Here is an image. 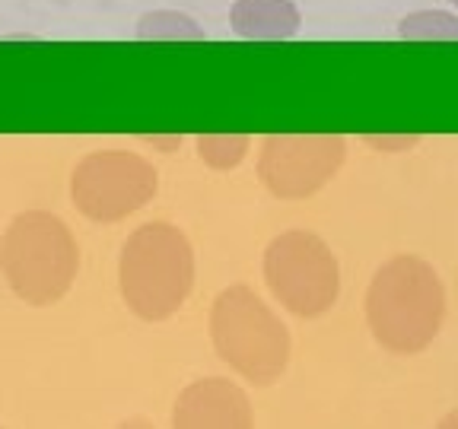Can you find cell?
I'll return each mask as SVG.
<instances>
[{"label":"cell","instance_id":"cell-3","mask_svg":"<svg viewBox=\"0 0 458 429\" xmlns=\"http://www.w3.org/2000/svg\"><path fill=\"white\" fill-rule=\"evenodd\" d=\"M77 267V242L55 214H20L0 239V271L10 290L29 306H51L61 299L71 290Z\"/></svg>","mask_w":458,"mask_h":429},{"label":"cell","instance_id":"cell-9","mask_svg":"<svg viewBox=\"0 0 458 429\" xmlns=\"http://www.w3.org/2000/svg\"><path fill=\"white\" fill-rule=\"evenodd\" d=\"M233 32L251 42H284L300 32V10L293 0H236Z\"/></svg>","mask_w":458,"mask_h":429},{"label":"cell","instance_id":"cell-13","mask_svg":"<svg viewBox=\"0 0 458 429\" xmlns=\"http://www.w3.org/2000/svg\"><path fill=\"white\" fill-rule=\"evenodd\" d=\"M437 429H458V410H452V414H445L443 420H439Z\"/></svg>","mask_w":458,"mask_h":429},{"label":"cell","instance_id":"cell-6","mask_svg":"<svg viewBox=\"0 0 458 429\" xmlns=\"http://www.w3.org/2000/svg\"><path fill=\"white\" fill-rule=\"evenodd\" d=\"M157 194V169L128 150L89 153L73 169L71 198L83 216L96 223H118L140 210Z\"/></svg>","mask_w":458,"mask_h":429},{"label":"cell","instance_id":"cell-15","mask_svg":"<svg viewBox=\"0 0 458 429\" xmlns=\"http://www.w3.org/2000/svg\"><path fill=\"white\" fill-rule=\"evenodd\" d=\"M452 4H455V7H458V0H452Z\"/></svg>","mask_w":458,"mask_h":429},{"label":"cell","instance_id":"cell-14","mask_svg":"<svg viewBox=\"0 0 458 429\" xmlns=\"http://www.w3.org/2000/svg\"><path fill=\"white\" fill-rule=\"evenodd\" d=\"M118 429H153V426L147 420H128V423H122Z\"/></svg>","mask_w":458,"mask_h":429},{"label":"cell","instance_id":"cell-10","mask_svg":"<svg viewBox=\"0 0 458 429\" xmlns=\"http://www.w3.org/2000/svg\"><path fill=\"white\" fill-rule=\"evenodd\" d=\"M137 38H204V29L182 13H147L137 22Z\"/></svg>","mask_w":458,"mask_h":429},{"label":"cell","instance_id":"cell-7","mask_svg":"<svg viewBox=\"0 0 458 429\" xmlns=\"http://www.w3.org/2000/svg\"><path fill=\"white\" fill-rule=\"evenodd\" d=\"M344 153L341 137H267L258 156V175L274 198H309L335 179Z\"/></svg>","mask_w":458,"mask_h":429},{"label":"cell","instance_id":"cell-8","mask_svg":"<svg viewBox=\"0 0 458 429\" xmlns=\"http://www.w3.org/2000/svg\"><path fill=\"white\" fill-rule=\"evenodd\" d=\"M251 404L226 379L191 382L175 400L172 429H251Z\"/></svg>","mask_w":458,"mask_h":429},{"label":"cell","instance_id":"cell-4","mask_svg":"<svg viewBox=\"0 0 458 429\" xmlns=\"http://www.w3.org/2000/svg\"><path fill=\"white\" fill-rule=\"evenodd\" d=\"M210 334L223 363L255 385L277 382L290 363V331L249 286H229L216 296Z\"/></svg>","mask_w":458,"mask_h":429},{"label":"cell","instance_id":"cell-1","mask_svg":"<svg viewBox=\"0 0 458 429\" xmlns=\"http://www.w3.org/2000/svg\"><path fill=\"white\" fill-rule=\"evenodd\" d=\"M445 318L443 280L427 261L414 255H398L376 271L366 293V322L372 337L398 353L427 350L437 341Z\"/></svg>","mask_w":458,"mask_h":429},{"label":"cell","instance_id":"cell-11","mask_svg":"<svg viewBox=\"0 0 458 429\" xmlns=\"http://www.w3.org/2000/svg\"><path fill=\"white\" fill-rule=\"evenodd\" d=\"M401 38H458V16L439 13V10H423V13H411L401 20Z\"/></svg>","mask_w":458,"mask_h":429},{"label":"cell","instance_id":"cell-2","mask_svg":"<svg viewBox=\"0 0 458 429\" xmlns=\"http://www.w3.org/2000/svg\"><path fill=\"white\" fill-rule=\"evenodd\" d=\"M118 283L128 308L163 322L185 306L194 286V251L172 223H147L124 242Z\"/></svg>","mask_w":458,"mask_h":429},{"label":"cell","instance_id":"cell-5","mask_svg":"<svg viewBox=\"0 0 458 429\" xmlns=\"http://www.w3.org/2000/svg\"><path fill=\"white\" fill-rule=\"evenodd\" d=\"M265 280L274 299L300 318L325 315L341 296L337 257L306 229L280 232L265 251Z\"/></svg>","mask_w":458,"mask_h":429},{"label":"cell","instance_id":"cell-12","mask_svg":"<svg viewBox=\"0 0 458 429\" xmlns=\"http://www.w3.org/2000/svg\"><path fill=\"white\" fill-rule=\"evenodd\" d=\"M200 159L214 169H233L242 163L245 150H249V137L242 134H210L198 140Z\"/></svg>","mask_w":458,"mask_h":429}]
</instances>
